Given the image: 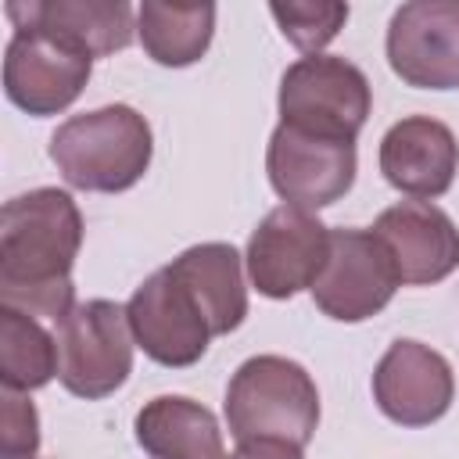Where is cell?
I'll return each instance as SVG.
<instances>
[{
  "instance_id": "cell-3",
  "label": "cell",
  "mask_w": 459,
  "mask_h": 459,
  "mask_svg": "<svg viewBox=\"0 0 459 459\" xmlns=\"http://www.w3.org/2000/svg\"><path fill=\"white\" fill-rule=\"evenodd\" d=\"M226 423L237 441L276 437L305 448L319 427L316 380L294 359L255 355L226 387Z\"/></svg>"
},
{
  "instance_id": "cell-18",
  "label": "cell",
  "mask_w": 459,
  "mask_h": 459,
  "mask_svg": "<svg viewBox=\"0 0 459 459\" xmlns=\"http://www.w3.org/2000/svg\"><path fill=\"white\" fill-rule=\"evenodd\" d=\"M215 32L212 4H158L147 0L136 11V36L151 61L165 68H183L204 57Z\"/></svg>"
},
{
  "instance_id": "cell-22",
  "label": "cell",
  "mask_w": 459,
  "mask_h": 459,
  "mask_svg": "<svg viewBox=\"0 0 459 459\" xmlns=\"http://www.w3.org/2000/svg\"><path fill=\"white\" fill-rule=\"evenodd\" d=\"M230 459H305V455H301V445L276 441V437H255V441H240Z\"/></svg>"
},
{
  "instance_id": "cell-4",
  "label": "cell",
  "mask_w": 459,
  "mask_h": 459,
  "mask_svg": "<svg viewBox=\"0 0 459 459\" xmlns=\"http://www.w3.org/2000/svg\"><path fill=\"white\" fill-rule=\"evenodd\" d=\"M57 380L75 398H108L133 373V326L122 305L93 298L57 319Z\"/></svg>"
},
{
  "instance_id": "cell-11",
  "label": "cell",
  "mask_w": 459,
  "mask_h": 459,
  "mask_svg": "<svg viewBox=\"0 0 459 459\" xmlns=\"http://www.w3.org/2000/svg\"><path fill=\"white\" fill-rule=\"evenodd\" d=\"M126 316H129L133 337L143 348V355H151L154 362L172 366V369L194 366L208 351V341L215 337L204 312L197 308V301L176 280V273L169 265L151 273L133 290Z\"/></svg>"
},
{
  "instance_id": "cell-1",
  "label": "cell",
  "mask_w": 459,
  "mask_h": 459,
  "mask_svg": "<svg viewBox=\"0 0 459 459\" xmlns=\"http://www.w3.org/2000/svg\"><path fill=\"white\" fill-rule=\"evenodd\" d=\"M82 247V215L72 194L39 186L0 212V305L54 323L75 308L72 265Z\"/></svg>"
},
{
  "instance_id": "cell-2",
  "label": "cell",
  "mask_w": 459,
  "mask_h": 459,
  "mask_svg": "<svg viewBox=\"0 0 459 459\" xmlns=\"http://www.w3.org/2000/svg\"><path fill=\"white\" fill-rule=\"evenodd\" d=\"M151 126L129 104L72 115L50 136V161L75 190L118 194L143 179L151 165Z\"/></svg>"
},
{
  "instance_id": "cell-19",
  "label": "cell",
  "mask_w": 459,
  "mask_h": 459,
  "mask_svg": "<svg viewBox=\"0 0 459 459\" xmlns=\"http://www.w3.org/2000/svg\"><path fill=\"white\" fill-rule=\"evenodd\" d=\"M57 377V341L36 316L0 305V380L7 391H36Z\"/></svg>"
},
{
  "instance_id": "cell-13",
  "label": "cell",
  "mask_w": 459,
  "mask_h": 459,
  "mask_svg": "<svg viewBox=\"0 0 459 459\" xmlns=\"http://www.w3.org/2000/svg\"><path fill=\"white\" fill-rule=\"evenodd\" d=\"M373 233L384 240L398 280L409 287L437 283L459 269V230L430 201H398L384 208Z\"/></svg>"
},
{
  "instance_id": "cell-16",
  "label": "cell",
  "mask_w": 459,
  "mask_h": 459,
  "mask_svg": "<svg viewBox=\"0 0 459 459\" xmlns=\"http://www.w3.org/2000/svg\"><path fill=\"white\" fill-rule=\"evenodd\" d=\"M176 280L190 290L197 308L204 312L212 333H230L244 323L247 316V287H244V269L240 255L233 244H194L179 258L169 262Z\"/></svg>"
},
{
  "instance_id": "cell-20",
  "label": "cell",
  "mask_w": 459,
  "mask_h": 459,
  "mask_svg": "<svg viewBox=\"0 0 459 459\" xmlns=\"http://www.w3.org/2000/svg\"><path fill=\"white\" fill-rule=\"evenodd\" d=\"M280 32L308 54H319L348 22V4H269Z\"/></svg>"
},
{
  "instance_id": "cell-8",
  "label": "cell",
  "mask_w": 459,
  "mask_h": 459,
  "mask_svg": "<svg viewBox=\"0 0 459 459\" xmlns=\"http://www.w3.org/2000/svg\"><path fill=\"white\" fill-rule=\"evenodd\" d=\"M355 143L312 136L294 126H276L265 151V172L283 204L316 212L341 201L355 183Z\"/></svg>"
},
{
  "instance_id": "cell-6",
  "label": "cell",
  "mask_w": 459,
  "mask_h": 459,
  "mask_svg": "<svg viewBox=\"0 0 459 459\" xmlns=\"http://www.w3.org/2000/svg\"><path fill=\"white\" fill-rule=\"evenodd\" d=\"M398 283L394 258L373 230H330V255L312 283V298L323 316L362 323L387 308Z\"/></svg>"
},
{
  "instance_id": "cell-21",
  "label": "cell",
  "mask_w": 459,
  "mask_h": 459,
  "mask_svg": "<svg viewBox=\"0 0 459 459\" xmlns=\"http://www.w3.org/2000/svg\"><path fill=\"white\" fill-rule=\"evenodd\" d=\"M0 459H36L39 452V416L22 391L0 394Z\"/></svg>"
},
{
  "instance_id": "cell-9",
  "label": "cell",
  "mask_w": 459,
  "mask_h": 459,
  "mask_svg": "<svg viewBox=\"0 0 459 459\" xmlns=\"http://www.w3.org/2000/svg\"><path fill=\"white\" fill-rule=\"evenodd\" d=\"M90 72H93L90 54L39 29H14L4 54L7 100L36 118L57 115L68 104H75Z\"/></svg>"
},
{
  "instance_id": "cell-17",
  "label": "cell",
  "mask_w": 459,
  "mask_h": 459,
  "mask_svg": "<svg viewBox=\"0 0 459 459\" xmlns=\"http://www.w3.org/2000/svg\"><path fill=\"white\" fill-rule=\"evenodd\" d=\"M133 427L154 459H226L215 416L194 398L161 394L136 412Z\"/></svg>"
},
{
  "instance_id": "cell-12",
  "label": "cell",
  "mask_w": 459,
  "mask_h": 459,
  "mask_svg": "<svg viewBox=\"0 0 459 459\" xmlns=\"http://www.w3.org/2000/svg\"><path fill=\"white\" fill-rule=\"evenodd\" d=\"M455 398V377L441 351L420 341H394L373 369L377 409L402 427L437 423Z\"/></svg>"
},
{
  "instance_id": "cell-7",
  "label": "cell",
  "mask_w": 459,
  "mask_h": 459,
  "mask_svg": "<svg viewBox=\"0 0 459 459\" xmlns=\"http://www.w3.org/2000/svg\"><path fill=\"white\" fill-rule=\"evenodd\" d=\"M330 255V230L305 208L280 204L273 208L247 240V276L265 298H294L312 290L323 262Z\"/></svg>"
},
{
  "instance_id": "cell-5",
  "label": "cell",
  "mask_w": 459,
  "mask_h": 459,
  "mask_svg": "<svg viewBox=\"0 0 459 459\" xmlns=\"http://www.w3.org/2000/svg\"><path fill=\"white\" fill-rule=\"evenodd\" d=\"M280 122L312 136L351 140L362 133L373 93L362 68L344 57L308 54L294 61L280 79Z\"/></svg>"
},
{
  "instance_id": "cell-10",
  "label": "cell",
  "mask_w": 459,
  "mask_h": 459,
  "mask_svg": "<svg viewBox=\"0 0 459 459\" xmlns=\"http://www.w3.org/2000/svg\"><path fill=\"white\" fill-rule=\"evenodd\" d=\"M387 65L416 90H459V0H412L391 14Z\"/></svg>"
},
{
  "instance_id": "cell-15",
  "label": "cell",
  "mask_w": 459,
  "mask_h": 459,
  "mask_svg": "<svg viewBox=\"0 0 459 459\" xmlns=\"http://www.w3.org/2000/svg\"><path fill=\"white\" fill-rule=\"evenodd\" d=\"M4 11L14 22V29L50 32L90 57H108L115 50H126L136 36L133 7L126 0H36V4L11 0Z\"/></svg>"
},
{
  "instance_id": "cell-14",
  "label": "cell",
  "mask_w": 459,
  "mask_h": 459,
  "mask_svg": "<svg viewBox=\"0 0 459 459\" xmlns=\"http://www.w3.org/2000/svg\"><path fill=\"white\" fill-rule=\"evenodd\" d=\"M380 172L409 197H441L459 172V143L445 122L430 115H409L384 133Z\"/></svg>"
}]
</instances>
